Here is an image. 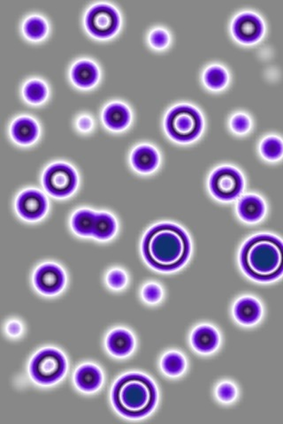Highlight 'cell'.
I'll return each instance as SVG.
<instances>
[{"instance_id":"1","label":"cell","mask_w":283,"mask_h":424,"mask_svg":"<svg viewBox=\"0 0 283 424\" xmlns=\"http://www.w3.org/2000/svg\"><path fill=\"white\" fill-rule=\"evenodd\" d=\"M189 236L179 225L161 223L149 230L143 242L144 259L161 271L178 270L190 254Z\"/></svg>"},{"instance_id":"2","label":"cell","mask_w":283,"mask_h":424,"mask_svg":"<svg viewBox=\"0 0 283 424\" xmlns=\"http://www.w3.org/2000/svg\"><path fill=\"white\" fill-rule=\"evenodd\" d=\"M240 263L243 271L255 281L268 282L277 279L283 271L281 240L269 235L253 236L244 244Z\"/></svg>"},{"instance_id":"3","label":"cell","mask_w":283,"mask_h":424,"mask_svg":"<svg viewBox=\"0 0 283 424\" xmlns=\"http://www.w3.org/2000/svg\"><path fill=\"white\" fill-rule=\"evenodd\" d=\"M112 399L117 411L129 418L148 415L157 402V390L147 377L129 374L120 378L113 387Z\"/></svg>"},{"instance_id":"4","label":"cell","mask_w":283,"mask_h":424,"mask_svg":"<svg viewBox=\"0 0 283 424\" xmlns=\"http://www.w3.org/2000/svg\"><path fill=\"white\" fill-rule=\"evenodd\" d=\"M203 117L197 109L189 105L173 107L166 114V133L180 143H189L196 139L203 130Z\"/></svg>"},{"instance_id":"5","label":"cell","mask_w":283,"mask_h":424,"mask_svg":"<svg viewBox=\"0 0 283 424\" xmlns=\"http://www.w3.org/2000/svg\"><path fill=\"white\" fill-rule=\"evenodd\" d=\"M66 370L65 357L53 348L42 350L35 355L30 363L31 377L41 384H54L64 376Z\"/></svg>"},{"instance_id":"6","label":"cell","mask_w":283,"mask_h":424,"mask_svg":"<svg viewBox=\"0 0 283 424\" xmlns=\"http://www.w3.org/2000/svg\"><path fill=\"white\" fill-rule=\"evenodd\" d=\"M42 183L47 192L55 197H67L76 190L78 177L76 170L66 163H54L46 168Z\"/></svg>"},{"instance_id":"7","label":"cell","mask_w":283,"mask_h":424,"mask_svg":"<svg viewBox=\"0 0 283 424\" xmlns=\"http://www.w3.org/2000/svg\"><path fill=\"white\" fill-rule=\"evenodd\" d=\"M209 187L217 199L232 201L243 192V177L238 170L232 166H221L212 173Z\"/></svg>"},{"instance_id":"8","label":"cell","mask_w":283,"mask_h":424,"mask_svg":"<svg viewBox=\"0 0 283 424\" xmlns=\"http://www.w3.org/2000/svg\"><path fill=\"white\" fill-rule=\"evenodd\" d=\"M120 23L118 11L108 4H97L88 10L85 25L91 34L99 38L112 37Z\"/></svg>"},{"instance_id":"9","label":"cell","mask_w":283,"mask_h":424,"mask_svg":"<svg viewBox=\"0 0 283 424\" xmlns=\"http://www.w3.org/2000/svg\"><path fill=\"white\" fill-rule=\"evenodd\" d=\"M48 205L47 198L41 191L26 189L17 197L16 211L25 220L37 221L46 214Z\"/></svg>"},{"instance_id":"10","label":"cell","mask_w":283,"mask_h":424,"mask_svg":"<svg viewBox=\"0 0 283 424\" xmlns=\"http://www.w3.org/2000/svg\"><path fill=\"white\" fill-rule=\"evenodd\" d=\"M65 284V272L55 264H42L35 272L34 285L42 295H57L62 292Z\"/></svg>"},{"instance_id":"11","label":"cell","mask_w":283,"mask_h":424,"mask_svg":"<svg viewBox=\"0 0 283 424\" xmlns=\"http://www.w3.org/2000/svg\"><path fill=\"white\" fill-rule=\"evenodd\" d=\"M232 31L237 40L246 42V44H251V42L260 40L263 35V21L257 14L243 13L233 20Z\"/></svg>"},{"instance_id":"12","label":"cell","mask_w":283,"mask_h":424,"mask_svg":"<svg viewBox=\"0 0 283 424\" xmlns=\"http://www.w3.org/2000/svg\"><path fill=\"white\" fill-rule=\"evenodd\" d=\"M11 134L18 143L28 145L33 143L39 136V126L31 117L21 116L11 126Z\"/></svg>"},{"instance_id":"13","label":"cell","mask_w":283,"mask_h":424,"mask_svg":"<svg viewBox=\"0 0 283 424\" xmlns=\"http://www.w3.org/2000/svg\"><path fill=\"white\" fill-rule=\"evenodd\" d=\"M131 163L138 172H151L158 167L159 155L154 147L148 144H142L134 148L131 154Z\"/></svg>"},{"instance_id":"14","label":"cell","mask_w":283,"mask_h":424,"mask_svg":"<svg viewBox=\"0 0 283 424\" xmlns=\"http://www.w3.org/2000/svg\"><path fill=\"white\" fill-rule=\"evenodd\" d=\"M103 119L110 129H125L131 120V113L127 106L120 102H113L106 106L103 112Z\"/></svg>"},{"instance_id":"15","label":"cell","mask_w":283,"mask_h":424,"mask_svg":"<svg viewBox=\"0 0 283 424\" xmlns=\"http://www.w3.org/2000/svg\"><path fill=\"white\" fill-rule=\"evenodd\" d=\"M99 76L98 67L93 61L81 59L74 64L71 77L77 86L90 88L97 83Z\"/></svg>"},{"instance_id":"16","label":"cell","mask_w":283,"mask_h":424,"mask_svg":"<svg viewBox=\"0 0 283 424\" xmlns=\"http://www.w3.org/2000/svg\"><path fill=\"white\" fill-rule=\"evenodd\" d=\"M237 212L248 223H256L261 220L265 213L264 201L256 194H247L239 201Z\"/></svg>"},{"instance_id":"17","label":"cell","mask_w":283,"mask_h":424,"mask_svg":"<svg viewBox=\"0 0 283 424\" xmlns=\"http://www.w3.org/2000/svg\"><path fill=\"white\" fill-rule=\"evenodd\" d=\"M233 314L239 323L250 325L260 319L262 307L260 303L253 297H243L237 300Z\"/></svg>"},{"instance_id":"18","label":"cell","mask_w":283,"mask_h":424,"mask_svg":"<svg viewBox=\"0 0 283 424\" xmlns=\"http://www.w3.org/2000/svg\"><path fill=\"white\" fill-rule=\"evenodd\" d=\"M191 342L197 351L208 353L214 352L218 348L219 337L214 328L209 325H201L193 331Z\"/></svg>"},{"instance_id":"19","label":"cell","mask_w":283,"mask_h":424,"mask_svg":"<svg viewBox=\"0 0 283 424\" xmlns=\"http://www.w3.org/2000/svg\"><path fill=\"white\" fill-rule=\"evenodd\" d=\"M74 381L80 390L92 392L101 387L103 376L98 367L92 364H85L76 370Z\"/></svg>"},{"instance_id":"20","label":"cell","mask_w":283,"mask_h":424,"mask_svg":"<svg viewBox=\"0 0 283 424\" xmlns=\"http://www.w3.org/2000/svg\"><path fill=\"white\" fill-rule=\"evenodd\" d=\"M108 348L112 355L124 357L133 351L134 341L132 334L125 329H116L108 335Z\"/></svg>"},{"instance_id":"21","label":"cell","mask_w":283,"mask_h":424,"mask_svg":"<svg viewBox=\"0 0 283 424\" xmlns=\"http://www.w3.org/2000/svg\"><path fill=\"white\" fill-rule=\"evenodd\" d=\"M97 212L90 208H80L74 212L71 225L76 235L83 237L92 236Z\"/></svg>"},{"instance_id":"22","label":"cell","mask_w":283,"mask_h":424,"mask_svg":"<svg viewBox=\"0 0 283 424\" xmlns=\"http://www.w3.org/2000/svg\"><path fill=\"white\" fill-rule=\"evenodd\" d=\"M117 232L116 219L108 212H99L96 216L92 236L100 240H108Z\"/></svg>"},{"instance_id":"23","label":"cell","mask_w":283,"mask_h":424,"mask_svg":"<svg viewBox=\"0 0 283 424\" xmlns=\"http://www.w3.org/2000/svg\"><path fill=\"white\" fill-rule=\"evenodd\" d=\"M24 34L28 38L33 40H38L45 37L47 34L48 24L45 18L40 16H31L27 18L23 24Z\"/></svg>"},{"instance_id":"24","label":"cell","mask_w":283,"mask_h":424,"mask_svg":"<svg viewBox=\"0 0 283 424\" xmlns=\"http://www.w3.org/2000/svg\"><path fill=\"white\" fill-rule=\"evenodd\" d=\"M23 95L32 104H39L47 97L48 88L42 80L31 79L24 85Z\"/></svg>"},{"instance_id":"25","label":"cell","mask_w":283,"mask_h":424,"mask_svg":"<svg viewBox=\"0 0 283 424\" xmlns=\"http://www.w3.org/2000/svg\"><path fill=\"white\" fill-rule=\"evenodd\" d=\"M204 80L205 84L212 90H221L228 83L229 76L224 67L212 65L205 70Z\"/></svg>"},{"instance_id":"26","label":"cell","mask_w":283,"mask_h":424,"mask_svg":"<svg viewBox=\"0 0 283 424\" xmlns=\"http://www.w3.org/2000/svg\"><path fill=\"white\" fill-rule=\"evenodd\" d=\"M185 359L180 353L171 352L163 357L162 370L168 376H179L185 370Z\"/></svg>"},{"instance_id":"27","label":"cell","mask_w":283,"mask_h":424,"mask_svg":"<svg viewBox=\"0 0 283 424\" xmlns=\"http://www.w3.org/2000/svg\"><path fill=\"white\" fill-rule=\"evenodd\" d=\"M260 151L268 160H278L282 155V141L275 136L265 137L260 145Z\"/></svg>"},{"instance_id":"28","label":"cell","mask_w":283,"mask_h":424,"mask_svg":"<svg viewBox=\"0 0 283 424\" xmlns=\"http://www.w3.org/2000/svg\"><path fill=\"white\" fill-rule=\"evenodd\" d=\"M106 281H108L110 288L120 290L125 288L127 283V276L122 269H112L108 272Z\"/></svg>"},{"instance_id":"29","label":"cell","mask_w":283,"mask_h":424,"mask_svg":"<svg viewBox=\"0 0 283 424\" xmlns=\"http://www.w3.org/2000/svg\"><path fill=\"white\" fill-rule=\"evenodd\" d=\"M230 126H231L233 132L236 134H246L250 129V119L246 113H236V114L232 117L231 120H230Z\"/></svg>"},{"instance_id":"30","label":"cell","mask_w":283,"mask_h":424,"mask_svg":"<svg viewBox=\"0 0 283 424\" xmlns=\"http://www.w3.org/2000/svg\"><path fill=\"white\" fill-rule=\"evenodd\" d=\"M149 41L151 46L156 49H164L168 45L170 37L168 32L165 28H157L151 31Z\"/></svg>"},{"instance_id":"31","label":"cell","mask_w":283,"mask_h":424,"mask_svg":"<svg viewBox=\"0 0 283 424\" xmlns=\"http://www.w3.org/2000/svg\"><path fill=\"white\" fill-rule=\"evenodd\" d=\"M142 295L145 302L151 304H156L161 302L163 296V291L161 285L156 283H148L145 285L142 291Z\"/></svg>"},{"instance_id":"32","label":"cell","mask_w":283,"mask_h":424,"mask_svg":"<svg viewBox=\"0 0 283 424\" xmlns=\"http://www.w3.org/2000/svg\"><path fill=\"white\" fill-rule=\"evenodd\" d=\"M217 396L219 401L229 403L233 401L236 396V389L235 385L229 382H224L219 385L217 388Z\"/></svg>"},{"instance_id":"33","label":"cell","mask_w":283,"mask_h":424,"mask_svg":"<svg viewBox=\"0 0 283 424\" xmlns=\"http://www.w3.org/2000/svg\"><path fill=\"white\" fill-rule=\"evenodd\" d=\"M77 127L81 132L87 133L93 127V120L88 115H81L77 119Z\"/></svg>"},{"instance_id":"34","label":"cell","mask_w":283,"mask_h":424,"mask_svg":"<svg viewBox=\"0 0 283 424\" xmlns=\"http://www.w3.org/2000/svg\"><path fill=\"white\" fill-rule=\"evenodd\" d=\"M6 331L8 332L9 335L16 337V336H19L21 334V331H23V326H21V324L18 321H11L10 323L7 324Z\"/></svg>"}]
</instances>
